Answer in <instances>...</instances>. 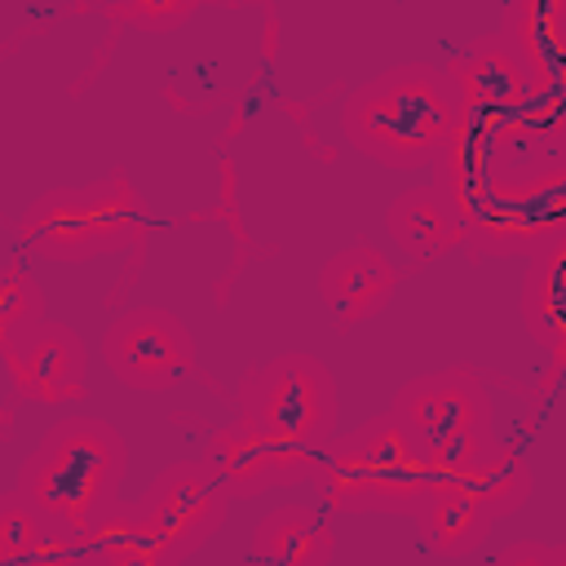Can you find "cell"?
Wrapping results in <instances>:
<instances>
[{"label":"cell","instance_id":"obj_24","mask_svg":"<svg viewBox=\"0 0 566 566\" xmlns=\"http://www.w3.org/2000/svg\"><path fill=\"white\" fill-rule=\"evenodd\" d=\"M557 562H566V548H557Z\"/></svg>","mask_w":566,"mask_h":566},{"label":"cell","instance_id":"obj_19","mask_svg":"<svg viewBox=\"0 0 566 566\" xmlns=\"http://www.w3.org/2000/svg\"><path fill=\"white\" fill-rule=\"evenodd\" d=\"M49 539H57V531L44 522V513L22 491L4 495V504H0V562L4 566L31 562L35 553H44Z\"/></svg>","mask_w":566,"mask_h":566},{"label":"cell","instance_id":"obj_10","mask_svg":"<svg viewBox=\"0 0 566 566\" xmlns=\"http://www.w3.org/2000/svg\"><path fill=\"white\" fill-rule=\"evenodd\" d=\"M394 292H398V270L367 239H354L349 248H336L327 256V265L318 270V301L345 327L376 318L394 301Z\"/></svg>","mask_w":566,"mask_h":566},{"label":"cell","instance_id":"obj_2","mask_svg":"<svg viewBox=\"0 0 566 566\" xmlns=\"http://www.w3.org/2000/svg\"><path fill=\"white\" fill-rule=\"evenodd\" d=\"M128 447L124 438L93 416L57 420L18 473V491L44 513L57 539H84L93 522L119 504Z\"/></svg>","mask_w":566,"mask_h":566},{"label":"cell","instance_id":"obj_1","mask_svg":"<svg viewBox=\"0 0 566 566\" xmlns=\"http://www.w3.org/2000/svg\"><path fill=\"white\" fill-rule=\"evenodd\" d=\"M464 124L460 93L442 66L407 62L358 84L340 106L345 142L385 168L433 164Z\"/></svg>","mask_w":566,"mask_h":566},{"label":"cell","instance_id":"obj_22","mask_svg":"<svg viewBox=\"0 0 566 566\" xmlns=\"http://www.w3.org/2000/svg\"><path fill=\"white\" fill-rule=\"evenodd\" d=\"M40 318H44V292H40V283L27 270L9 265L4 270V283H0V332L9 336V332L27 327V323H40Z\"/></svg>","mask_w":566,"mask_h":566},{"label":"cell","instance_id":"obj_13","mask_svg":"<svg viewBox=\"0 0 566 566\" xmlns=\"http://www.w3.org/2000/svg\"><path fill=\"white\" fill-rule=\"evenodd\" d=\"M411 517H416V531H420L424 548L438 553V557L473 553L491 535V526L500 522L478 500V491L464 486V482H429V491H424V500L416 504Z\"/></svg>","mask_w":566,"mask_h":566},{"label":"cell","instance_id":"obj_23","mask_svg":"<svg viewBox=\"0 0 566 566\" xmlns=\"http://www.w3.org/2000/svg\"><path fill=\"white\" fill-rule=\"evenodd\" d=\"M190 9H195V0H115V13L133 31H150V35L181 27L190 18Z\"/></svg>","mask_w":566,"mask_h":566},{"label":"cell","instance_id":"obj_6","mask_svg":"<svg viewBox=\"0 0 566 566\" xmlns=\"http://www.w3.org/2000/svg\"><path fill=\"white\" fill-rule=\"evenodd\" d=\"M102 354H106V367L115 380H124L128 389L159 394L190 376L195 336L172 310L133 305L111 318V327L102 336Z\"/></svg>","mask_w":566,"mask_h":566},{"label":"cell","instance_id":"obj_20","mask_svg":"<svg viewBox=\"0 0 566 566\" xmlns=\"http://www.w3.org/2000/svg\"><path fill=\"white\" fill-rule=\"evenodd\" d=\"M491 447H495V429H491V424H473V429L451 433L447 442H438V447L424 455L429 482H469L473 469L486 460Z\"/></svg>","mask_w":566,"mask_h":566},{"label":"cell","instance_id":"obj_4","mask_svg":"<svg viewBox=\"0 0 566 566\" xmlns=\"http://www.w3.org/2000/svg\"><path fill=\"white\" fill-rule=\"evenodd\" d=\"M243 416L283 451L287 482L314 478L318 455L336 438V380L314 354H279L243 380Z\"/></svg>","mask_w":566,"mask_h":566},{"label":"cell","instance_id":"obj_9","mask_svg":"<svg viewBox=\"0 0 566 566\" xmlns=\"http://www.w3.org/2000/svg\"><path fill=\"white\" fill-rule=\"evenodd\" d=\"M402 429L416 438V447L429 455L438 442H447L451 433L460 429H473V424H491V398H486V385L460 367H442V371H424L416 380H407L398 394H394V407H389Z\"/></svg>","mask_w":566,"mask_h":566},{"label":"cell","instance_id":"obj_14","mask_svg":"<svg viewBox=\"0 0 566 566\" xmlns=\"http://www.w3.org/2000/svg\"><path fill=\"white\" fill-rule=\"evenodd\" d=\"M385 230H389V239L407 252V256H416V261H424V256H438V252H447L464 230H460V217H455V203H451V195L433 181V186H411V190H402L394 203H389V212H385Z\"/></svg>","mask_w":566,"mask_h":566},{"label":"cell","instance_id":"obj_15","mask_svg":"<svg viewBox=\"0 0 566 566\" xmlns=\"http://www.w3.org/2000/svg\"><path fill=\"white\" fill-rule=\"evenodd\" d=\"M336 553V535L327 517L310 504H283L265 513L252 531V557L274 566H327Z\"/></svg>","mask_w":566,"mask_h":566},{"label":"cell","instance_id":"obj_11","mask_svg":"<svg viewBox=\"0 0 566 566\" xmlns=\"http://www.w3.org/2000/svg\"><path fill=\"white\" fill-rule=\"evenodd\" d=\"M447 75L460 93L464 115H513L531 84V71H526L522 53L504 40V31L473 40L447 66Z\"/></svg>","mask_w":566,"mask_h":566},{"label":"cell","instance_id":"obj_18","mask_svg":"<svg viewBox=\"0 0 566 566\" xmlns=\"http://www.w3.org/2000/svg\"><path fill=\"white\" fill-rule=\"evenodd\" d=\"M464 486H473L478 500H482L495 517H509V513H517V509L526 504V495H531L535 482H531L526 460H522L513 447H504V442L495 438V447L486 451V460L473 469V478H469Z\"/></svg>","mask_w":566,"mask_h":566},{"label":"cell","instance_id":"obj_7","mask_svg":"<svg viewBox=\"0 0 566 566\" xmlns=\"http://www.w3.org/2000/svg\"><path fill=\"white\" fill-rule=\"evenodd\" d=\"M230 500L234 495L226 491V482L199 455L164 469L142 495V513L159 535V544L168 548V562H186L212 531H221Z\"/></svg>","mask_w":566,"mask_h":566},{"label":"cell","instance_id":"obj_5","mask_svg":"<svg viewBox=\"0 0 566 566\" xmlns=\"http://www.w3.org/2000/svg\"><path fill=\"white\" fill-rule=\"evenodd\" d=\"M146 230V199L128 177H102L88 186H66L40 195L27 217V243L49 261H93L124 252Z\"/></svg>","mask_w":566,"mask_h":566},{"label":"cell","instance_id":"obj_3","mask_svg":"<svg viewBox=\"0 0 566 566\" xmlns=\"http://www.w3.org/2000/svg\"><path fill=\"white\" fill-rule=\"evenodd\" d=\"M314 482L340 513H416L429 491V464L402 420L380 411L354 433L327 442Z\"/></svg>","mask_w":566,"mask_h":566},{"label":"cell","instance_id":"obj_12","mask_svg":"<svg viewBox=\"0 0 566 566\" xmlns=\"http://www.w3.org/2000/svg\"><path fill=\"white\" fill-rule=\"evenodd\" d=\"M203 464L226 482L234 500H252V495H265L270 486H287L283 451L270 442V433L252 416L221 424L203 447Z\"/></svg>","mask_w":566,"mask_h":566},{"label":"cell","instance_id":"obj_16","mask_svg":"<svg viewBox=\"0 0 566 566\" xmlns=\"http://www.w3.org/2000/svg\"><path fill=\"white\" fill-rule=\"evenodd\" d=\"M522 318L531 327V336L566 363V230L553 234L526 270L522 283Z\"/></svg>","mask_w":566,"mask_h":566},{"label":"cell","instance_id":"obj_17","mask_svg":"<svg viewBox=\"0 0 566 566\" xmlns=\"http://www.w3.org/2000/svg\"><path fill=\"white\" fill-rule=\"evenodd\" d=\"M84 544L106 557V562H128V566H142V562H168V548L159 544V535L150 531L142 504L137 509H124V504H111L93 531L84 535Z\"/></svg>","mask_w":566,"mask_h":566},{"label":"cell","instance_id":"obj_21","mask_svg":"<svg viewBox=\"0 0 566 566\" xmlns=\"http://www.w3.org/2000/svg\"><path fill=\"white\" fill-rule=\"evenodd\" d=\"M517 172H522L526 190L535 195L539 212L548 217V226L562 234V230H566V150L539 155L531 168H517Z\"/></svg>","mask_w":566,"mask_h":566},{"label":"cell","instance_id":"obj_8","mask_svg":"<svg viewBox=\"0 0 566 566\" xmlns=\"http://www.w3.org/2000/svg\"><path fill=\"white\" fill-rule=\"evenodd\" d=\"M4 371L9 385L31 402H71L84 394L88 354L80 332L40 318L4 336Z\"/></svg>","mask_w":566,"mask_h":566}]
</instances>
